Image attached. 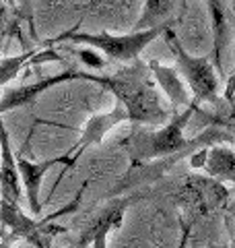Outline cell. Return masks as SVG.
<instances>
[{"label":"cell","mask_w":235,"mask_h":248,"mask_svg":"<svg viewBox=\"0 0 235 248\" xmlns=\"http://www.w3.org/2000/svg\"><path fill=\"white\" fill-rule=\"evenodd\" d=\"M81 79L95 81V83H101L103 87H107L124 104L130 122L155 124V122H163L167 118L155 89L151 87V83L145 77L143 62L134 60V64L126 68V71H120V73L107 75V77H93L87 73H81Z\"/></svg>","instance_id":"cell-1"},{"label":"cell","mask_w":235,"mask_h":248,"mask_svg":"<svg viewBox=\"0 0 235 248\" xmlns=\"http://www.w3.org/2000/svg\"><path fill=\"white\" fill-rule=\"evenodd\" d=\"M196 110V106H188L184 114L176 116L167 126H163L157 133L151 130H140L134 133L128 141V153L132 161H143V159H155V157H163V155H176L182 149H190V143L182 137L184 124L190 120L192 112Z\"/></svg>","instance_id":"cell-2"},{"label":"cell","mask_w":235,"mask_h":248,"mask_svg":"<svg viewBox=\"0 0 235 248\" xmlns=\"http://www.w3.org/2000/svg\"><path fill=\"white\" fill-rule=\"evenodd\" d=\"M167 27L169 25L163 23V25H155V27H148V29L134 31V33H130V35H109V33L89 35V33H76V31H73L70 40L76 42V44H91L93 48H99L112 60L134 62L138 54L143 52L155 37H159Z\"/></svg>","instance_id":"cell-3"},{"label":"cell","mask_w":235,"mask_h":248,"mask_svg":"<svg viewBox=\"0 0 235 248\" xmlns=\"http://www.w3.org/2000/svg\"><path fill=\"white\" fill-rule=\"evenodd\" d=\"M165 37H167V44H169L171 52L176 54L179 68H182V73L186 75V79H188V83H190V87L194 91V104H198V102H213L215 104L219 83H217L213 64L208 62V58L190 56V54L182 48V44H179L176 33L169 27L165 29Z\"/></svg>","instance_id":"cell-4"},{"label":"cell","mask_w":235,"mask_h":248,"mask_svg":"<svg viewBox=\"0 0 235 248\" xmlns=\"http://www.w3.org/2000/svg\"><path fill=\"white\" fill-rule=\"evenodd\" d=\"M2 114V112H0ZM0 147H2V155H0V190L2 197L19 203L21 201V186H19V172L15 166V157L11 151V139L4 128V122L0 118Z\"/></svg>","instance_id":"cell-5"},{"label":"cell","mask_w":235,"mask_h":248,"mask_svg":"<svg viewBox=\"0 0 235 248\" xmlns=\"http://www.w3.org/2000/svg\"><path fill=\"white\" fill-rule=\"evenodd\" d=\"M56 164H66L70 166L73 161H70L68 155H62V157H56V159H48L44 161V164H31L27 159H17V166H19V174L23 178V182H25V188H27V199H29V207L33 213H39V184H42L45 172L56 166Z\"/></svg>","instance_id":"cell-6"},{"label":"cell","mask_w":235,"mask_h":248,"mask_svg":"<svg viewBox=\"0 0 235 248\" xmlns=\"http://www.w3.org/2000/svg\"><path fill=\"white\" fill-rule=\"evenodd\" d=\"M122 120H128V112H126V108H124V104L118 99V108H116L112 114H107V116H95V118L89 120L87 130L83 133V139H81V143H78V147H74V149H70L66 153L68 157H70V161H74L91 143H99L101 137H103L116 122H122Z\"/></svg>","instance_id":"cell-7"},{"label":"cell","mask_w":235,"mask_h":248,"mask_svg":"<svg viewBox=\"0 0 235 248\" xmlns=\"http://www.w3.org/2000/svg\"><path fill=\"white\" fill-rule=\"evenodd\" d=\"M70 79H81V73H78V71L62 73V75H58V77H54V79L39 81V83H35V85H29V87H21V89L9 91L2 99H0V112H9V110H13V108L27 104V102H31V99H33L35 95H39L42 91L50 89L52 85L64 83V81H70Z\"/></svg>","instance_id":"cell-8"},{"label":"cell","mask_w":235,"mask_h":248,"mask_svg":"<svg viewBox=\"0 0 235 248\" xmlns=\"http://www.w3.org/2000/svg\"><path fill=\"white\" fill-rule=\"evenodd\" d=\"M206 4L215 31V62L219 73L223 75V48L229 44V11H227L225 0H206Z\"/></svg>","instance_id":"cell-9"},{"label":"cell","mask_w":235,"mask_h":248,"mask_svg":"<svg viewBox=\"0 0 235 248\" xmlns=\"http://www.w3.org/2000/svg\"><path fill=\"white\" fill-rule=\"evenodd\" d=\"M148 66L153 68L157 81L161 83V87L167 91V95L171 97V102H174L176 106H196L194 102H190V97H188L186 89L182 87V83L177 81V77H176V73L171 71V68H165V66L157 64L155 60H153Z\"/></svg>","instance_id":"cell-10"},{"label":"cell","mask_w":235,"mask_h":248,"mask_svg":"<svg viewBox=\"0 0 235 248\" xmlns=\"http://www.w3.org/2000/svg\"><path fill=\"white\" fill-rule=\"evenodd\" d=\"M205 168L210 176L219 178V180L235 182V153H231L229 149L215 147V149L208 153Z\"/></svg>","instance_id":"cell-11"},{"label":"cell","mask_w":235,"mask_h":248,"mask_svg":"<svg viewBox=\"0 0 235 248\" xmlns=\"http://www.w3.org/2000/svg\"><path fill=\"white\" fill-rule=\"evenodd\" d=\"M122 213H124V205H120L118 209H114V211H107L97 223H93V230H91V234L85 236L83 240V244H87V242H95L97 246H103V240H105V234H107V230L109 228H118L120 226V221H122Z\"/></svg>","instance_id":"cell-12"},{"label":"cell","mask_w":235,"mask_h":248,"mask_svg":"<svg viewBox=\"0 0 235 248\" xmlns=\"http://www.w3.org/2000/svg\"><path fill=\"white\" fill-rule=\"evenodd\" d=\"M35 50H31L27 54H21V56H15V58H6L4 62H0V85H4L6 81L15 79V77L19 75V71L23 66L27 64V62L35 56Z\"/></svg>","instance_id":"cell-13"},{"label":"cell","mask_w":235,"mask_h":248,"mask_svg":"<svg viewBox=\"0 0 235 248\" xmlns=\"http://www.w3.org/2000/svg\"><path fill=\"white\" fill-rule=\"evenodd\" d=\"M81 56H83V60L87 62V64H93V66H101V64H103V62H101L93 52H81Z\"/></svg>","instance_id":"cell-14"},{"label":"cell","mask_w":235,"mask_h":248,"mask_svg":"<svg viewBox=\"0 0 235 248\" xmlns=\"http://www.w3.org/2000/svg\"><path fill=\"white\" fill-rule=\"evenodd\" d=\"M233 4H235V0H233Z\"/></svg>","instance_id":"cell-15"}]
</instances>
